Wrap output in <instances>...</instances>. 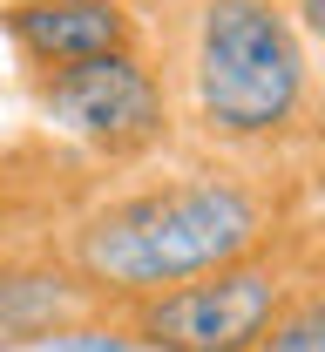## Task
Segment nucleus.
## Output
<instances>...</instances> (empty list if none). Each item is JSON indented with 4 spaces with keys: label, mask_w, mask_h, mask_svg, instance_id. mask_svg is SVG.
Returning a JSON list of instances; mask_svg holds the SVG:
<instances>
[{
    "label": "nucleus",
    "mask_w": 325,
    "mask_h": 352,
    "mask_svg": "<svg viewBox=\"0 0 325 352\" xmlns=\"http://www.w3.org/2000/svg\"><path fill=\"white\" fill-rule=\"evenodd\" d=\"M102 318L82 278L61 264L54 244H7L0 251V352H27L47 339H75Z\"/></svg>",
    "instance_id": "6"
},
{
    "label": "nucleus",
    "mask_w": 325,
    "mask_h": 352,
    "mask_svg": "<svg viewBox=\"0 0 325 352\" xmlns=\"http://www.w3.org/2000/svg\"><path fill=\"white\" fill-rule=\"evenodd\" d=\"M0 34L14 41L27 75L149 47L136 0H0Z\"/></svg>",
    "instance_id": "5"
},
{
    "label": "nucleus",
    "mask_w": 325,
    "mask_h": 352,
    "mask_svg": "<svg viewBox=\"0 0 325 352\" xmlns=\"http://www.w3.org/2000/svg\"><path fill=\"white\" fill-rule=\"evenodd\" d=\"M0 251H7V230H0Z\"/></svg>",
    "instance_id": "9"
},
{
    "label": "nucleus",
    "mask_w": 325,
    "mask_h": 352,
    "mask_svg": "<svg viewBox=\"0 0 325 352\" xmlns=\"http://www.w3.org/2000/svg\"><path fill=\"white\" fill-rule=\"evenodd\" d=\"M305 264H312V237L291 223L271 244L244 251L237 264H217L163 298L115 311V325L129 352H258L278 311L291 305Z\"/></svg>",
    "instance_id": "3"
},
{
    "label": "nucleus",
    "mask_w": 325,
    "mask_h": 352,
    "mask_svg": "<svg viewBox=\"0 0 325 352\" xmlns=\"http://www.w3.org/2000/svg\"><path fill=\"white\" fill-rule=\"evenodd\" d=\"M27 95H34V116L47 129L68 135L102 170H142V163H156L163 149L183 142L177 102H170V75H163V61L149 47L27 75Z\"/></svg>",
    "instance_id": "4"
},
{
    "label": "nucleus",
    "mask_w": 325,
    "mask_h": 352,
    "mask_svg": "<svg viewBox=\"0 0 325 352\" xmlns=\"http://www.w3.org/2000/svg\"><path fill=\"white\" fill-rule=\"evenodd\" d=\"M291 21L312 47H325V0H291Z\"/></svg>",
    "instance_id": "8"
},
{
    "label": "nucleus",
    "mask_w": 325,
    "mask_h": 352,
    "mask_svg": "<svg viewBox=\"0 0 325 352\" xmlns=\"http://www.w3.org/2000/svg\"><path fill=\"white\" fill-rule=\"evenodd\" d=\"M278 230H291L284 170L190 156L177 170H109V190L61 217L54 251L102 305V318H115L217 264H237Z\"/></svg>",
    "instance_id": "1"
},
{
    "label": "nucleus",
    "mask_w": 325,
    "mask_h": 352,
    "mask_svg": "<svg viewBox=\"0 0 325 352\" xmlns=\"http://www.w3.org/2000/svg\"><path fill=\"white\" fill-rule=\"evenodd\" d=\"M156 61L190 156L284 170L291 149L325 135V82L291 0H183Z\"/></svg>",
    "instance_id": "2"
},
{
    "label": "nucleus",
    "mask_w": 325,
    "mask_h": 352,
    "mask_svg": "<svg viewBox=\"0 0 325 352\" xmlns=\"http://www.w3.org/2000/svg\"><path fill=\"white\" fill-rule=\"evenodd\" d=\"M258 352H325V264H305L291 305L278 311V325L265 332Z\"/></svg>",
    "instance_id": "7"
}]
</instances>
